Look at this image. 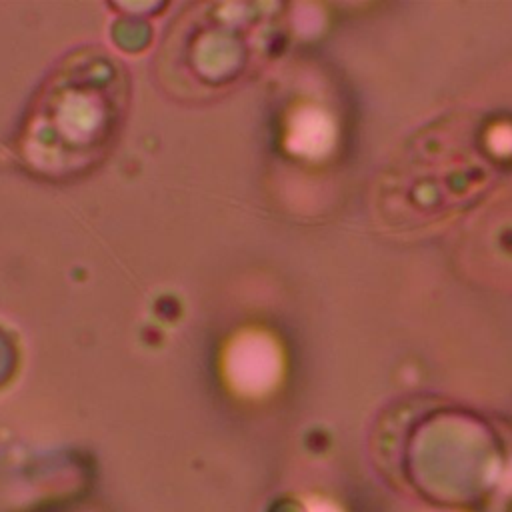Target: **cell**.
Wrapping results in <instances>:
<instances>
[{
    "mask_svg": "<svg viewBox=\"0 0 512 512\" xmlns=\"http://www.w3.org/2000/svg\"><path fill=\"white\" fill-rule=\"evenodd\" d=\"M126 106L122 62L102 50H78L40 84L22 120L18 154L40 176H80L114 144Z\"/></svg>",
    "mask_w": 512,
    "mask_h": 512,
    "instance_id": "cell-1",
    "label": "cell"
}]
</instances>
